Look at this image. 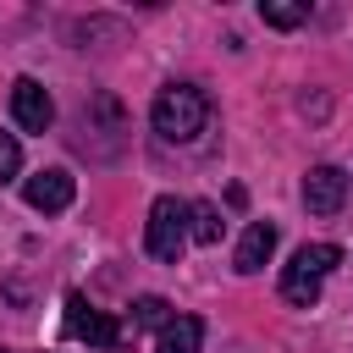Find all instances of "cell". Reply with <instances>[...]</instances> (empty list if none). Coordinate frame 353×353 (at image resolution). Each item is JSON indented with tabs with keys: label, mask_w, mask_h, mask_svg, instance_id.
Returning a JSON list of instances; mask_svg holds the SVG:
<instances>
[{
	"label": "cell",
	"mask_w": 353,
	"mask_h": 353,
	"mask_svg": "<svg viewBox=\"0 0 353 353\" xmlns=\"http://www.w3.org/2000/svg\"><path fill=\"white\" fill-rule=\"evenodd\" d=\"M176 320V309L160 298V292H143V298H132V325H149V331H165Z\"/></svg>",
	"instance_id": "obj_11"
},
{
	"label": "cell",
	"mask_w": 353,
	"mask_h": 353,
	"mask_svg": "<svg viewBox=\"0 0 353 353\" xmlns=\"http://www.w3.org/2000/svg\"><path fill=\"white\" fill-rule=\"evenodd\" d=\"M259 17H265L270 28H298V22L309 17V6H287V0H259Z\"/></svg>",
	"instance_id": "obj_13"
},
{
	"label": "cell",
	"mask_w": 353,
	"mask_h": 353,
	"mask_svg": "<svg viewBox=\"0 0 353 353\" xmlns=\"http://www.w3.org/2000/svg\"><path fill=\"white\" fill-rule=\"evenodd\" d=\"M143 248H149L160 265H176V259H182V248H188V204H182V199L160 193V199L149 204V221H143Z\"/></svg>",
	"instance_id": "obj_2"
},
{
	"label": "cell",
	"mask_w": 353,
	"mask_h": 353,
	"mask_svg": "<svg viewBox=\"0 0 353 353\" xmlns=\"http://www.w3.org/2000/svg\"><path fill=\"white\" fill-rule=\"evenodd\" d=\"M66 336L88 342V347H121L127 342V325L105 309H94L83 292H66Z\"/></svg>",
	"instance_id": "obj_3"
},
{
	"label": "cell",
	"mask_w": 353,
	"mask_h": 353,
	"mask_svg": "<svg viewBox=\"0 0 353 353\" xmlns=\"http://www.w3.org/2000/svg\"><path fill=\"white\" fill-rule=\"evenodd\" d=\"M11 116H17L22 132H44V127L55 121V99H50V88H44L39 77H17V83H11Z\"/></svg>",
	"instance_id": "obj_4"
},
{
	"label": "cell",
	"mask_w": 353,
	"mask_h": 353,
	"mask_svg": "<svg viewBox=\"0 0 353 353\" xmlns=\"http://www.w3.org/2000/svg\"><path fill=\"white\" fill-rule=\"evenodd\" d=\"M281 298H287V303H298V309H314V303H320V281L287 265V270H281Z\"/></svg>",
	"instance_id": "obj_12"
},
{
	"label": "cell",
	"mask_w": 353,
	"mask_h": 353,
	"mask_svg": "<svg viewBox=\"0 0 353 353\" xmlns=\"http://www.w3.org/2000/svg\"><path fill=\"white\" fill-rule=\"evenodd\" d=\"M149 127L165 138V143H193L204 127H210V99L193 88V83H165L149 105Z\"/></svg>",
	"instance_id": "obj_1"
},
{
	"label": "cell",
	"mask_w": 353,
	"mask_h": 353,
	"mask_svg": "<svg viewBox=\"0 0 353 353\" xmlns=\"http://www.w3.org/2000/svg\"><path fill=\"white\" fill-rule=\"evenodd\" d=\"M17 171H22V143H17L11 132H0V188L17 182Z\"/></svg>",
	"instance_id": "obj_14"
},
{
	"label": "cell",
	"mask_w": 353,
	"mask_h": 353,
	"mask_svg": "<svg viewBox=\"0 0 353 353\" xmlns=\"http://www.w3.org/2000/svg\"><path fill=\"white\" fill-rule=\"evenodd\" d=\"M342 199H347V176H342L336 165H314V171L303 176V204H309V215H336Z\"/></svg>",
	"instance_id": "obj_6"
},
{
	"label": "cell",
	"mask_w": 353,
	"mask_h": 353,
	"mask_svg": "<svg viewBox=\"0 0 353 353\" xmlns=\"http://www.w3.org/2000/svg\"><path fill=\"white\" fill-rule=\"evenodd\" d=\"M221 232H226L221 210L204 204V199H193V204H188V237H193V243H221Z\"/></svg>",
	"instance_id": "obj_10"
},
{
	"label": "cell",
	"mask_w": 353,
	"mask_h": 353,
	"mask_svg": "<svg viewBox=\"0 0 353 353\" xmlns=\"http://www.w3.org/2000/svg\"><path fill=\"white\" fill-rule=\"evenodd\" d=\"M276 221H248V232H243V243H237V254H232V265L243 270V276H254V270H265L270 265V254H276Z\"/></svg>",
	"instance_id": "obj_7"
},
{
	"label": "cell",
	"mask_w": 353,
	"mask_h": 353,
	"mask_svg": "<svg viewBox=\"0 0 353 353\" xmlns=\"http://www.w3.org/2000/svg\"><path fill=\"white\" fill-rule=\"evenodd\" d=\"M336 265H342V248H336V243H303V248L292 254V270H303V276H314V281H325Z\"/></svg>",
	"instance_id": "obj_8"
},
{
	"label": "cell",
	"mask_w": 353,
	"mask_h": 353,
	"mask_svg": "<svg viewBox=\"0 0 353 353\" xmlns=\"http://www.w3.org/2000/svg\"><path fill=\"white\" fill-rule=\"evenodd\" d=\"M22 199H28L33 210H44V215H61V210L77 199V182H72V171L44 165V171H33V176L22 182Z\"/></svg>",
	"instance_id": "obj_5"
},
{
	"label": "cell",
	"mask_w": 353,
	"mask_h": 353,
	"mask_svg": "<svg viewBox=\"0 0 353 353\" xmlns=\"http://www.w3.org/2000/svg\"><path fill=\"white\" fill-rule=\"evenodd\" d=\"M199 342H204V325H199L193 314H176V320L160 331L154 353H199Z\"/></svg>",
	"instance_id": "obj_9"
}]
</instances>
